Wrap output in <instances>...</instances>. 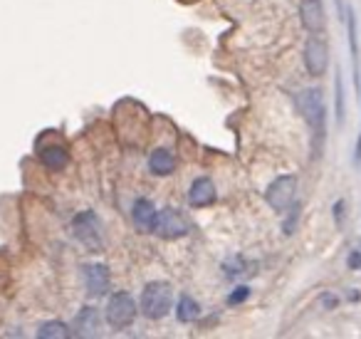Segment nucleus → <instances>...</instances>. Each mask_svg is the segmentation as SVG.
Segmentation results:
<instances>
[{"instance_id": "nucleus-10", "label": "nucleus", "mask_w": 361, "mask_h": 339, "mask_svg": "<svg viewBox=\"0 0 361 339\" xmlns=\"http://www.w3.org/2000/svg\"><path fill=\"white\" fill-rule=\"evenodd\" d=\"M109 282H111V273L104 263H94V265H87L85 268V285H87V292L92 297L97 295H104L109 290Z\"/></svg>"}, {"instance_id": "nucleus-11", "label": "nucleus", "mask_w": 361, "mask_h": 339, "mask_svg": "<svg viewBox=\"0 0 361 339\" xmlns=\"http://www.w3.org/2000/svg\"><path fill=\"white\" fill-rule=\"evenodd\" d=\"M156 215H159V210L149 198H136L134 208H131V220H134V228L139 233H154Z\"/></svg>"}, {"instance_id": "nucleus-8", "label": "nucleus", "mask_w": 361, "mask_h": 339, "mask_svg": "<svg viewBox=\"0 0 361 339\" xmlns=\"http://www.w3.org/2000/svg\"><path fill=\"white\" fill-rule=\"evenodd\" d=\"M300 18H302V28H305L310 35L324 30L326 16H324V6H322V0H302Z\"/></svg>"}, {"instance_id": "nucleus-14", "label": "nucleus", "mask_w": 361, "mask_h": 339, "mask_svg": "<svg viewBox=\"0 0 361 339\" xmlns=\"http://www.w3.org/2000/svg\"><path fill=\"white\" fill-rule=\"evenodd\" d=\"M40 161L45 169L62 171V169H67V164H70V154H67L62 146H45V149L40 151Z\"/></svg>"}, {"instance_id": "nucleus-21", "label": "nucleus", "mask_w": 361, "mask_h": 339, "mask_svg": "<svg viewBox=\"0 0 361 339\" xmlns=\"http://www.w3.org/2000/svg\"><path fill=\"white\" fill-rule=\"evenodd\" d=\"M346 265H349L351 270H359L361 268V250H351L349 260H346Z\"/></svg>"}, {"instance_id": "nucleus-15", "label": "nucleus", "mask_w": 361, "mask_h": 339, "mask_svg": "<svg viewBox=\"0 0 361 339\" xmlns=\"http://www.w3.org/2000/svg\"><path fill=\"white\" fill-rule=\"evenodd\" d=\"M176 314H178V322H193V319L201 314V304H198L191 295H180Z\"/></svg>"}, {"instance_id": "nucleus-13", "label": "nucleus", "mask_w": 361, "mask_h": 339, "mask_svg": "<svg viewBox=\"0 0 361 339\" xmlns=\"http://www.w3.org/2000/svg\"><path fill=\"white\" fill-rule=\"evenodd\" d=\"M99 329V312L94 307H82L75 317V332L82 337H94Z\"/></svg>"}, {"instance_id": "nucleus-3", "label": "nucleus", "mask_w": 361, "mask_h": 339, "mask_svg": "<svg viewBox=\"0 0 361 339\" xmlns=\"http://www.w3.org/2000/svg\"><path fill=\"white\" fill-rule=\"evenodd\" d=\"M297 198V176L282 174L265 189V201L275 213H285L295 206Z\"/></svg>"}, {"instance_id": "nucleus-12", "label": "nucleus", "mask_w": 361, "mask_h": 339, "mask_svg": "<svg viewBox=\"0 0 361 339\" xmlns=\"http://www.w3.org/2000/svg\"><path fill=\"white\" fill-rule=\"evenodd\" d=\"M149 171L154 176H171L176 171V156L169 149H154L149 156Z\"/></svg>"}, {"instance_id": "nucleus-4", "label": "nucleus", "mask_w": 361, "mask_h": 339, "mask_svg": "<svg viewBox=\"0 0 361 339\" xmlns=\"http://www.w3.org/2000/svg\"><path fill=\"white\" fill-rule=\"evenodd\" d=\"M104 319L111 329H126L136 319V302L129 292H114L106 302Z\"/></svg>"}, {"instance_id": "nucleus-9", "label": "nucleus", "mask_w": 361, "mask_h": 339, "mask_svg": "<svg viewBox=\"0 0 361 339\" xmlns=\"http://www.w3.org/2000/svg\"><path fill=\"white\" fill-rule=\"evenodd\" d=\"M216 198H218L216 184H213L208 176L196 179L191 184V189H188V203H191L193 208H208V206L216 203Z\"/></svg>"}, {"instance_id": "nucleus-5", "label": "nucleus", "mask_w": 361, "mask_h": 339, "mask_svg": "<svg viewBox=\"0 0 361 339\" xmlns=\"http://www.w3.org/2000/svg\"><path fill=\"white\" fill-rule=\"evenodd\" d=\"M191 230V220L183 210L178 208H161L156 215L154 233L164 240H178Z\"/></svg>"}, {"instance_id": "nucleus-2", "label": "nucleus", "mask_w": 361, "mask_h": 339, "mask_svg": "<svg viewBox=\"0 0 361 339\" xmlns=\"http://www.w3.org/2000/svg\"><path fill=\"white\" fill-rule=\"evenodd\" d=\"M141 314L149 319H161L173 307V287L169 282H149L141 290Z\"/></svg>"}, {"instance_id": "nucleus-16", "label": "nucleus", "mask_w": 361, "mask_h": 339, "mask_svg": "<svg viewBox=\"0 0 361 339\" xmlns=\"http://www.w3.org/2000/svg\"><path fill=\"white\" fill-rule=\"evenodd\" d=\"M37 337H45V339H67V337H72V329L67 327L65 322H60V319H50V322L40 324V329H37Z\"/></svg>"}, {"instance_id": "nucleus-18", "label": "nucleus", "mask_w": 361, "mask_h": 339, "mask_svg": "<svg viewBox=\"0 0 361 339\" xmlns=\"http://www.w3.org/2000/svg\"><path fill=\"white\" fill-rule=\"evenodd\" d=\"M336 119L344 121V87H341V72H336Z\"/></svg>"}, {"instance_id": "nucleus-7", "label": "nucleus", "mask_w": 361, "mask_h": 339, "mask_svg": "<svg viewBox=\"0 0 361 339\" xmlns=\"http://www.w3.org/2000/svg\"><path fill=\"white\" fill-rule=\"evenodd\" d=\"M302 60H305V67L312 77H322L326 72V67H329V45H326V40L319 32L307 37Z\"/></svg>"}, {"instance_id": "nucleus-1", "label": "nucleus", "mask_w": 361, "mask_h": 339, "mask_svg": "<svg viewBox=\"0 0 361 339\" xmlns=\"http://www.w3.org/2000/svg\"><path fill=\"white\" fill-rule=\"evenodd\" d=\"M297 107H300V114L305 117L307 126L312 129V136H314V151H317V144L322 146L324 131H326V109H324L322 90H317V87L302 90L300 95H297Z\"/></svg>"}, {"instance_id": "nucleus-6", "label": "nucleus", "mask_w": 361, "mask_h": 339, "mask_svg": "<svg viewBox=\"0 0 361 339\" xmlns=\"http://www.w3.org/2000/svg\"><path fill=\"white\" fill-rule=\"evenodd\" d=\"M72 233L75 238L85 245L87 250H99L104 245L102 240V228H99V218L94 215V210H82L72 218Z\"/></svg>"}, {"instance_id": "nucleus-20", "label": "nucleus", "mask_w": 361, "mask_h": 339, "mask_svg": "<svg viewBox=\"0 0 361 339\" xmlns=\"http://www.w3.org/2000/svg\"><path fill=\"white\" fill-rule=\"evenodd\" d=\"M247 295H250V287H247V285H243V287L233 290V295H231V299H228V304H238V302H245V299H247Z\"/></svg>"}, {"instance_id": "nucleus-22", "label": "nucleus", "mask_w": 361, "mask_h": 339, "mask_svg": "<svg viewBox=\"0 0 361 339\" xmlns=\"http://www.w3.org/2000/svg\"><path fill=\"white\" fill-rule=\"evenodd\" d=\"M322 297H324V304H326V307H334V304L339 302V299H331L334 295H322Z\"/></svg>"}, {"instance_id": "nucleus-19", "label": "nucleus", "mask_w": 361, "mask_h": 339, "mask_svg": "<svg viewBox=\"0 0 361 339\" xmlns=\"http://www.w3.org/2000/svg\"><path fill=\"white\" fill-rule=\"evenodd\" d=\"M297 215H300V208H297V206H292V208H290V215H287L285 225H282V230H285L287 235H292V230H295V223L300 220Z\"/></svg>"}, {"instance_id": "nucleus-17", "label": "nucleus", "mask_w": 361, "mask_h": 339, "mask_svg": "<svg viewBox=\"0 0 361 339\" xmlns=\"http://www.w3.org/2000/svg\"><path fill=\"white\" fill-rule=\"evenodd\" d=\"M223 270H226L228 278L235 280V278H240V273L245 270V263H243V258H231L223 263Z\"/></svg>"}]
</instances>
